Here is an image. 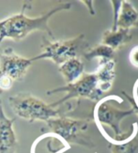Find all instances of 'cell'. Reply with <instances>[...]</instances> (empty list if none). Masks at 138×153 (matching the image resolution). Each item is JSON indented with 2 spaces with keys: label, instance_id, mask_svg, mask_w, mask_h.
I'll use <instances>...</instances> for the list:
<instances>
[{
  "label": "cell",
  "instance_id": "cell-1",
  "mask_svg": "<svg viewBox=\"0 0 138 153\" xmlns=\"http://www.w3.org/2000/svg\"><path fill=\"white\" fill-rule=\"evenodd\" d=\"M27 5L24 4L21 12L9 16L0 21V45L6 39H10L18 42L28 36L34 31L45 32L52 39H55L54 34L49 27V20L56 13L67 10L71 8L70 2L59 4L54 9L43 13L39 17H28L25 15V9Z\"/></svg>",
  "mask_w": 138,
  "mask_h": 153
},
{
  "label": "cell",
  "instance_id": "cell-2",
  "mask_svg": "<svg viewBox=\"0 0 138 153\" xmlns=\"http://www.w3.org/2000/svg\"><path fill=\"white\" fill-rule=\"evenodd\" d=\"M9 103L13 113L19 117L30 122L45 121L62 117L63 109L54 107L52 103H46L42 100L27 93H19L9 98Z\"/></svg>",
  "mask_w": 138,
  "mask_h": 153
},
{
  "label": "cell",
  "instance_id": "cell-3",
  "mask_svg": "<svg viewBox=\"0 0 138 153\" xmlns=\"http://www.w3.org/2000/svg\"><path fill=\"white\" fill-rule=\"evenodd\" d=\"M88 49H89V44L84 34L66 41L54 42L43 37L42 45V52L39 55L31 57V60L34 62L39 59H50L55 64L60 66L70 59L83 56Z\"/></svg>",
  "mask_w": 138,
  "mask_h": 153
},
{
  "label": "cell",
  "instance_id": "cell-4",
  "mask_svg": "<svg viewBox=\"0 0 138 153\" xmlns=\"http://www.w3.org/2000/svg\"><path fill=\"white\" fill-rule=\"evenodd\" d=\"M111 100L118 101L119 103L123 102L122 99L118 98L117 96L115 95L108 96L100 100L94 108V119L98 125V127H101L102 125L106 124L112 128L115 134V138L111 137L112 140L116 142H122L127 140L131 136V132H133V126H131V131L129 134H123L120 130V122L125 117L134 115V111L131 107L128 110L117 109L115 105L110 103Z\"/></svg>",
  "mask_w": 138,
  "mask_h": 153
},
{
  "label": "cell",
  "instance_id": "cell-5",
  "mask_svg": "<svg viewBox=\"0 0 138 153\" xmlns=\"http://www.w3.org/2000/svg\"><path fill=\"white\" fill-rule=\"evenodd\" d=\"M46 123L51 132L58 136L65 143L94 148V143L85 134L88 127L89 119H74L59 117L50 119Z\"/></svg>",
  "mask_w": 138,
  "mask_h": 153
},
{
  "label": "cell",
  "instance_id": "cell-6",
  "mask_svg": "<svg viewBox=\"0 0 138 153\" xmlns=\"http://www.w3.org/2000/svg\"><path fill=\"white\" fill-rule=\"evenodd\" d=\"M66 92V94L59 101L53 102L54 107H57L71 99H88L94 102H99L102 98V92L99 88L98 79L95 74H84L77 81L68 84L64 86H59L56 88H53L46 92L47 95H52L55 93Z\"/></svg>",
  "mask_w": 138,
  "mask_h": 153
},
{
  "label": "cell",
  "instance_id": "cell-7",
  "mask_svg": "<svg viewBox=\"0 0 138 153\" xmlns=\"http://www.w3.org/2000/svg\"><path fill=\"white\" fill-rule=\"evenodd\" d=\"M33 61L16 55L12 48H6L0 55V70L8 75L13 82L22 81Z\"/></svg>",
  "mask_w": 138,
  "mask_h": 153
},
{
  "label": "cell",
  "instance_id": "cell-8",
  "mask_svg": "<svg viewBox=\"0 0 138 153\" xmlns=\"http://www.w3.org/2000/svg\"><path fill=\"white\" fill-rule=\"evenodd\" d=\"M15 118H9L6 116L2 102H0V153H15L17 139L13 123Z\"/></svg>",
  "mask_w": 138,
  "mask_h": 153
},
{
  "label": "cell",
  "instance_id": "cell-9",
  "mask_svg": "<svg viewBox=\"0 0 138 153\" xmlns=\"http://www.w3.org/2000/svg\"><path fill=\"white\" fill-rule=\"evenodd\" d=\"M97 76L99 88L103 93L108 91L116 78V61L115 59H101L99 60L97 71L94 72Z\"/></svg>",
  "mask_w": 138,
  "mask_h": 153
},
{
  "label": "cell",
  "instance_id": "cell-10",
  "mask_svg": "<svg viewBox=\"0 0 138 153\" xmlns=\"http://www.w3.org/2000/svg\"><path fill=\"white\" fill-rule=\"evenodd\" d=\"M116 27L128 30L138 27V11L130 1H121Z\"/></svg>",
  "mask_w": 138,
  "mask_h": 153
},
{
  "label": "cell",
  "instance_id": "cell-11",
  "mask_svg": "<svg viewBox=\"0 0 138 153\" xmlns=\"http://www.w3.org/2000/svg\"><path fill=\"white\" fill-rule=\"evenodd\" d=\"M131 39H133V36L131 34V30L117 28L116 30L113 31L110 29L103 33L101 43L116 51L121 48L122 46L126 45Z\"/></svg>",
  "mask_w": 138,
  "mask_h": 153
},
{
  "label": "cell",
  "instance_id": "cell-12",
  "mask_svg": "<svg viewBox=\"0 0 138 153\" xmlns=\"http://www.w3.org/2000/svg\"><path fill=\"white\" fill-rule=\"evenodd\" d=\"M85 66L80 57L72 58L70 60L64 62L59 66V72L62 74L65 82L68 84H71L80 78L84 74Z\"/></svg>",
  "mask_w": 138,
  "mask_h": 153
},
{
  "label": "cell",
  "instance_id": "cell-13",
  "mask_svg": "<svg viewBox=\"0 0 138 153\" xmlns=\"http://www.w3.org/2000/svg\"><path fill=\"white\" fill-rule=\"evenodd\" d=\"M115 52L116 51L108 46L100 43L93 48L88 49L83 56L87 60H91L93 58H98L99 60H101V59H114Z\"/></svg>",
  "mask_w": 138,
  "mask_h": 153
},
{
  "label": "cell",
  "instance_id": "cell-14",
  "mask_svg": "<svg viewBox=\"0 0 138 153\" xmlns=\"http://www.w3.org/2000/svg\"><path fill=\"white\" fill-rule=\"evenodd\" d=\"M13 85V81L0 70V90H8Z\"/></svg>",
  "mask_w": 138,
  "mask_h": 153
},
{
  "label": "cell",
  "instance_id": "cell-15",
  "mask_svg": "<svg viewBox=\"0 0 138 153\" xmlns=\"http://www.w3.org/2000/svg\"><path fill=\"white\" fill-rule=\"evenodd\" d=\"M129 59L131 64L135 68H138V45L134 46V47L131 50L130 55H129Z\"/></svg>",
  "mask_w": 138,
  "mask_h": 153
},
{
  "label": "cell",
  "instance_id": "cell-16",
  "mask_svg": "<svg viewBox=\"0 0 138 153\" xmlns=\"http://www.w3.org/2000/svg\"><path fill=\"white\" fill-rule=\"evenodd\" d=\"M122 94L127 98V100L130 102V103H131V108L134 109V114H136L137 116H138V106H137V104L135 103V102L134 101V99H133V97L131 96H130L128 93H126L125 91H122Z\"/></svg>",
  "mask_w": 138,
  "mask_h": 153
},
{
  "label": "cell",
  "instance_id": "cell-17",
  "mask_svg": "<svg viewBox=\"0 0 138 153\" xmlns=\"http://www.w3.org/2000/svg\"><path fill=\"white\" fill-rule=\"evenodd\" d=\"M85 3H87V4H88L89 6H88V8H89V10H90V13H91V15H94L95 14V10H93V7H92V6H90L92 3H93V1H85Z\"/></svg>",
  "mask_w": 138,
  "mask_h": 153
},
{
  "label": "cell",
  "instance_id": "cell-18",
  "mask_svg": "<svg viewBox=\"0 0 138 153\" xmlns=\"http://www.w3.org/2000/svg\"><path fill=\"white\" fill-rule=\"evenodd\" d=\"M131 97H133L134 101L135 102V103H136V104H137V106H138V98L136 97V95H135V94H133V96H131Z\"/></svg>",
  "mask_w": 138,
  "mask_h": 153
},
{
  "label": "cell",
  "instance_id": "cell-19",
  "mask_svg": "<svg viewBox=\"0 0 138 153\" xmlns=\"http://www.w3.org/2000/svg\"><path fill=\"white\" fill-rule=\"evenodd\" d=\"M1 94H2V90H0V97H1ZM0 102H1V100H0Z\"/></svg>",
  "mask_w": 138,
  "mask_h": 153
}]
</instances>
